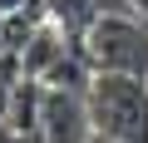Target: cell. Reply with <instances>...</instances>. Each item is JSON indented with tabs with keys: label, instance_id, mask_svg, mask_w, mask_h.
<instances>
[{
	"label": "cell",
	"instance_id": "cell-1",
	"mask_svg": "<svg viewBox=\"0 0 148 143\" xmlns=\"http://www.w3.org/2000/svg\"><path fill=\"white\" fill-rule=\"evenodd\" d=\"M89 118L104 143H148V79L138 74H94Z\"/></svg>",
	"mask_w": 148,
	"mask_h": 143
},
{
	"label": "cell",
	"instance_id": "cell-2",
	"mask_svg": "<svg viewBox=\"0 0 148 143\" xmlns=\"http://www.w3.org/2000/svg\"><path fill=\"white\" fill-rule=\"evenodd\" d=\"M84 54L99 74H138L148 79V25L133 15H99V25L84 35Z\"/></svg>",
	"mask_w": 148,
	"mask_h": 143
},
{
	"label": "cell",
	"instance_id": "cell-3",
	"mask_svg": "<svg viewBox=\"0 0 148 143\" xmlns=\"http://www.w3.org/2000/svg\"><path fill=\"white\" fill-rule=\"evenodd\" d=\"M94 138L99 133H94V118H89V99L45 84V109H40V138L35 143H94Z\"/></svg>",
	"mask_w": 148,
	"mask_h": 143
},
{
	"label": "cell",
	"instance_id": "cell-4",
	"mask_svg": "<svg viewBox=\"0 0 148 143\" xmlns=\"http://www.w3.org/2000/svg\"><path fill=\"white\" fill-rule=\"evenodd\" d=\"M69 44H74V40H69V35H64L54 20H49V25H40V30L30 35L25 54H20V59H25V74H30V79H45L49 69H54V64L69 54Z\"/></svg>",
	"mask_w": 148,
	"mask_h": 143
},
{
	"label": "cell",
	"instance_id": "cell-5",
	"mask_svg": "<svg viewBox=\"0 0 148 143\" xmlns=\"http://www.w3.org/2000/svg\"><path fill=\"white\" fill-rule=\"evenodd\" d=\"M99 15H104L99 0H49V20H54L74 44H84V35L99 25Z\"/></svg>",
	"mask_w": 148,
	"mask_h": 143
},
{
	"label": "cell",
	"instance_id": "cell-6",
	"mask_svg": "<svg viewBox=\"0 0 148 143\" xmlns=\"http://www.w3.org/2000/svg\"><path fill=\"white\" fill-rule=\"evenodd\" d=\"M20 5H25V0H0V10H5V15H15Z\"/></svg>",
	"mask_w": 148,
	"mask_h": 143
},
{
	"label": "cell",
	"instance_id": "cell-7",
	"mask_svg": "<svg viewBox=\"0 0 148 143\" xmlns=\"http://www.w3.org/2000/svg\"><path fill=\"white\" fill-rule=\"evenodd\" d=\"M128 5H133V10L143 15V25H148V0H128Z\"/></svg>",
	"mask_w": 148,
	"mask_h": 143
},
{
	"label": "cell",
	"instance_id": "cell-8",
	"mask_svg": "<svg viewBox=\"0 0 148 143\" xmlns=\"http://www.w3.org/2000/svg\"><path fill=\"white\" fill-rule=\"evenodd\" d=\"M94 143H104V138H94Z\"/></svg>",
	"mask_w": 148,
	"mask_h": 143
}]
</instances>
